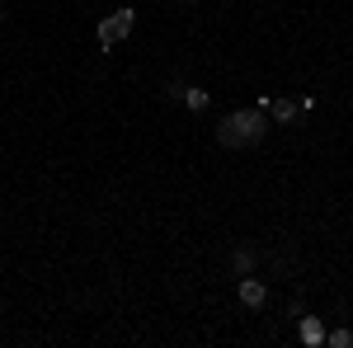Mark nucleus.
<instances>
[{"label": "nucleus", "mask_w": 353, "mask_h": 348, "mask_svg": "<svg viewBox=\"0 0 353 348\" xmlns=\"http://www.w3.org/2000/svg\"><path fill=\"white\" fill-rule=\"evenodd\" d=\"M301 339L306 344H325V325L316 320V316H301Z\"/></svg>", "instance_id": "39448f33"}, {"label": "nucleus", "mask_w": 353, "mask_h": 348, "mask_svg": "<svg viewBox=\"0 0 353 348\" xmlns=\"http://www.w3.org/2000/svg\"><path fill=\"white\" fill-rule=\"evenodd\" d=\"M269 118L273 123H292L297 118V104L292 99H269Z\"/></svg>", "instance_id": "20e7f679"}, {"label": "nucleus", "mask_w": 353, "mask_h": 348, "mask_svg": "<svg viewBox=\"0 0 353 348\" xmlns=\"http://www.w3.org/2000/svg\"><path fill=\"white\" fill-rule=\"evenodd\" d=\"M99 43H104V52H113V43H123L118 28H113V14H109V19H99Z\"/></svg>", "instance_id": "0eeeda50"}, {"label": "nucleus", "mask_w": 353, "mask_h": 348, "mask_svg": "<svg viewBox=\"0 0 353 348\" xmlns=\"http://www.w3.org/2000/svg\"><path fill=\"white\" fill-rule=\"evenodd\" d=\"M217 141H221V146H231V151H236V146H241V136L231 132V127H226V123H221V127H217Z\"/></svg>", "instance_id": "1a4fd4ad"}, {"label": "nucleus", "mask_w": 353, "mask_h": 348, "mask_svg": "<svg viewBox=\"0 0 353 348\" xmlns=\"http://www.w3.org/2000/svg\"><path fill=\"white\" fill-rule=\"evenodd\" d=\"M174 94H179V99H184L193 113H203V108L212 104V94H208V90H193V85H189V90H184V85H174Z\"/></svg>", "instance_id": "7ed1b4c3"}, {"label": "nucleus", "mask_w": 353, "mask_h": 348, "mask_svg": "<svg viewBox=\"0 0 353 348\" xmlns=\"http://www.w3.org/2000/svg\"><path fill=\"white\" fill-rule=\"evenodd\" d=\"M325 344H330V348H353V329H330Z\"/></svg>", "instance_id": "6e6552de"}, {"label": "nucleus", "mask_w": 353, "mask_h": 348, "mask_svg": "<svg viewBox=\"0 0 353 348\" xmlns=\"http://www.w3.org/2000/svg\"><path fill=\"white\" fill-rule=\"evenodd\" d=\"M132 24H137V10H132V5H123V10L113 14V28H118V38H128V33H132Z\"/></svg>", "instance_id": "423d86ee"}, {"label": "nucleus", "mask_w": 353, "mask_h": 348, "mask_svg": "<svg viewBox=\"0 0 353 348\" xmlns=\"http://www.w3.org/2000/svg\"><path fill=\"white\" fill-rule=\"evenodd\" d=\"M241 301L245 306H264V301H269V287H264L259 278H241Z\"/></svg>", "instance_id": "f03ea898"}, {"label": "nucleus", "mask_w": 353, "mask_h": 348, "mask_svg": "<svg viewBox=\"0 0 353 348\" xmlns=\"http://www.w3.org/2000/svg\"><path fill=\"white\" fill-rule=\"evenodd\" d=\"M254 268V254L250 249H236V273H250Z\"/></svg>", "instance_id": "9d476101"}, {"label": "nucleus", "mask_w": 353, "mask_h": 348, "mask_svg": "<svg viewBox=\"0 0 353 348\" xmlns=\"http://www.w3.org/2000/svg\"><path fill=\"white\" fill-rule=\"evenodd\" d=\"M226 127L241 136V146H254V141H264V132H269V118H264V108H236L226 118Z\"/></svg>", "instance_id": "f257e3e1"}, {"label": "nucleus", "mask_w": 353, "mask_h": 348, "mask_svg": "<svg viewBox=\"0 0 353 348\" xmlns=\"http://www.w3.org/2000/svg\"><path fill=\"white\" fill-rule=\"evenodd\" d=\"M0 19H5V10H0Z\"/></svg>", "instance_id": "9b49d317"}]
</instances>
